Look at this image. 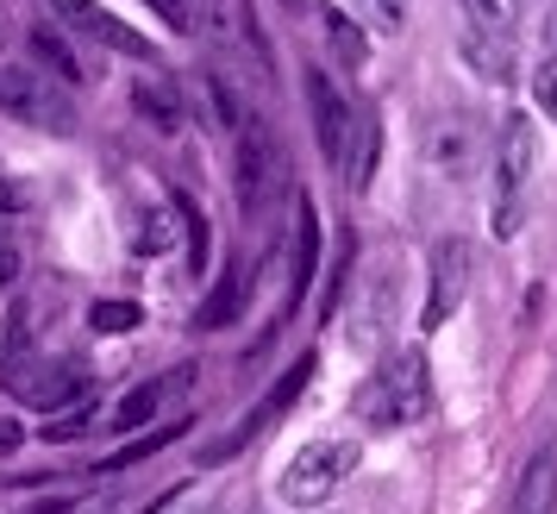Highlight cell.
Masks as SVG:
<instances>
[{
    "label": "cell",
    "mask_w": 557,
    "mask_h": 514,
    "mask_svg": "<svg viewBox=\"0 0 557 514\" xmlns=\"http://www.w3.org/2000/svg\"><path fill=\"white\" fill-rule=\"evenodd\" d=\"M357 414H363V427H382V433L426 420V414H432V370H426V352H401V358L388 364V370H376L370 383L357 389Z\"/></svg>",
    "instance_id": "1"
},
{
    "label": "cell",
    "mask_w": 557,
    "mask_h": 514,
    "mask_svg": "<svg viewBox=\"0 0 557 514\" xmlns=\"http://www.w3.org/2000/svg\"><path fill=\"white\" fill-rule=\"evenodd\" d=\"M532 163H539L532 113H507L502 138H495V232L502 238L520 232V195H527V182H532Z\"/></svg>",
    "instance_id": "2"
},
{
    "label": "cell",
    "mask_w": 557,
    "mask_h": 514,
    "mask_svg": "<svg viewBox=\"0 0 557 514\" xmlns=\"http://www.w3.org/2000/svg\"><path fill=\"white\" fill-rule=\"evenodd\" d=\"M351 470H357L351 439H313V445H301V452L288 458V470H282V502H288V509H320V502L338 495V484H345Z\"/></svg>",
    "instance_id": "3"
},
{
    "label": "cell",
    "mask_w": 557,
    "mask_h": 514,
    "mask_svg": "<svg viewBox=\"0 0 557 514\" xmlns=\"http://www.w3.org/2000/svg\"><path fill=\"white\" fill-rule=\"evenodd\" d=\"M282 170H288V157H282L276 132L263 126V120H238V213L245 220H257L263 207H270V195L282 188Z\"/></svg>",
    "instance_id": "4"
},
{
    "label": "cell",
    "mask_w": 557,
    "mask_h": 514,
    "mask_svg": "<svg viewBox=\"0 0 557 514\" xmlns=\"http://www.w3.org/2000/svg\"><path fill=\"white\" fill-rule=\"evenodd\" d=\"M470 264H476L470 238H438L426 252V308H420V327H426V333H438V327L463 308V295H470Z\"/></svg>",
    "instance_id": "5"
},
{
    "label": "cell",
    "mask_w": 557,
    "mask_h": 514,
    "mask_svg": "<svg viewBox=\"0 0 557 514\" xmlns=\"http://www.w3.org/2000/svg\"><path fill=\"white\" fill-rule=\"evenodd\" d=\"M45 7L63 13V26L76 32V38H95V45H107V51H120V57H138V63H157L151 38L138 26H126V20H113L101 0H45Z\"/></svg>",
    "instance_id": "6"
},
{
    "label": "cell",
    "mask_w": 557,
    "mask_h": 514,
    "mask_svg": "<svg viewBox=\"0 0 557 514\" xmlns=\"http://www.w3.org/2000/svg\"><path fill=\"white\" fill-rule=\"evenodd\" d=\"M0 113L38 120V126H51V132L70 126V101H63L38 70H13V63H0Z\"/></svg>",
    "instance_id": "7"
},
{
    "label": "cell",
    "mask_w": 557,
    "mask_h": 514,
    "mask_svg": "<svg viewBox=\"0 0 557 514\" xmlns=\"http://www.w3.org/2000/svg\"><path fill=\"white\" fill-rule=\"evenodd\" d=\"M7 389H13L20 402H32V408L57 414V408H70L76 395H88L95 383H88L70 358H51V364H32V370H7Z\"/></svg>",
    "instance_id": "8"
},
{
    "label": "cell",
    "mask_w": 557,
    "mask_h": 514,
    "mask_svg": "<svg viewBox=\"0 0 557 514\" xmlns=\"http://www.w3.org/2000/svg\"><path fill=\"white\" fill-rule=\"evenodd\" d=\"M307 107H313V138H320L326 163H345V151H351V107L332 88L326 70H307Z\"/></svg>",
    "instance_id": "9"
},
{
    "label": "cell",
    "mask_w": 557,
    "mask_h": 514,
    "mask_svg": "<svg viewBox=\"0 0 557 514\" xmlns=\"http://www.w3.org/2000/svg\"><path fill=\"white\" fill-rule=\"evenodd\" d=\"M320 277V213L307 195H295V245H288V295H282V320L301 308V295Z\"/></svg>",
    "instance_id": "10"
},
{
    "label": "cell",
    "mask_w": 557,
    "mask_h": 514,
    "mask_svg": "<svg viewBox=\"0 0 557 514\" xmlns=\"http://www.w3.org/2000/svg\"><path fill=\"white\" fill-rule=\"evenodd\" d=\"M307 383H313V352H307V358H295V370H288V377H282V383L270 389V395H263L251 414H245V427H238V433H226L213 452H207V458H232V452H245V445H251V439L263 433V427H270V420H276V414L288 408V402H295Z\"/></svg>",
    "instance_id": "11"
},
{
    "label": "cell",
    "mask_w": 557,
    "mask_h": 514,
    "mask_svg": "<svg viewBox=\"0 0 557 514\" xmlns=\"http://www.w3.org/2000/svg\"><path fill=\"white\" fill-rule=\"evenodd\" d=\"M507 514H557V439H545L527 458L520 484L507 495Z\"/></svg>",
    "instance_id": "12"
},
{
    "label": "cell",
    "mask_w": 557,
    "mask_h": 514,
    "mask_svg": "<svg viewBox=\"0 0 557 514\" xmlns=\"http://www.w3.org/2000/svg\"><path fill=\"white\" fill-rule=\"evenodd\" d=\"M182 383H188V370H170V377H151V383L126 389L107 427H113V433H138V427H151V420H157V408L170 402V389H182Z\"/></svg>",
    "instance_id": "13"
},
{
    "label": "cell",
    "mask_w": 557,
    "mask_h": 514,
    "mask_svg": "<svg viewBox=\"0 0 557 514\" xmlns=\"http://www.w3.org/2000/svg\"><path fill=\"white\" fill-rule=\"evenodd\" d=\"M245 289H251V270H226V277L213 283V295L195 308V327H201V333H220L226 320H238V308H245Z\"/></svg>",
    "instance_id": "14"
},
{
    "label": "cell",
    "mask_w": 557,
    "mask_h": 514,
    "mask_svg": "<svg viewBox=\"0 0 557 514\" xmlns=\"http://www.w3.org/2000/svg\"><path fill=\"white\" fill-rule=\"evenodd\" d=\"M463 63L488 82H513V38H495V32H463Z\"/></svg>",
    "instance_id": "15"
},
{
    "label": "cell",
    "mask_w": 557,
    "mask_h": 514,
    "mask_svg": "<svg viewBox=\"0 0 557 514\" xmlns=\"http://www.w3.org/2000/svg\"><path fill=\"white\" fill-rule=\"evenodd\" d=\"M382 163V120L357 113L351 120V151H345V170H351V188H370Z\"/></svg>",
    "instance_id": "16"
},
{
    "label": "cell",
    "mask_w": 557,
    "mask_h": 514,
    "mask_svg": "<svg viewBox=\"0 0 557 514\" xmlns=\"http://www.w3.org/2000/svg\"><path fill=\"white\" fill-rule=\"evenodd\" d=\"M32 57L51 70V76L63 82H88V63H82V51H70V38L57 26H32Z\"/></svg>",
    "instance_id": "17"
},
{
    "label": "cell",
    "mask_w": 557,
    "mask_h": 514,
    "mask_svg": "<svg viewBox=\"0 0 557 514\" xmlns=\"http://www.w3.org/2000/svg\"><path fill=\"white\" fill-rule=\"evenodd\" d=\"M176 232H182V207H151L145 227L132 232V252L138 257H163L170 245H176Z\"/></svg>",
    "instance_id": "18"
},
{
    "label": "cell",
    "mask_w": 557,
    "mask_h": 514,
    "mask_svg": "<svg viewBox=\"0 0 557 514\" xmlns=\"http://www.w3.org/2000/svg\"><path fill=\"white\" fill-rule=\"evenodd\" d=\"M326 38H332V51H338L345 70H363V63H370V45H363V32H357L351 13H338V7H332V13H326Z\"/></svg>",
    "instance_id": "19"
},
{
    "label": "cell",
    "mask_w": 557,
    "mask_h": 514,
    "mask_svg": "<svg viewBox=\"0 0 557 514\" xmlns=\"http://www.w3.org/2000/svg\"><path fill=\"white\" fill-rule=\"evenodd\" d=\"M463 13H470L476 32H495V38L520 32V0H463Z\"/></svg>",
    "instance_id": "20"
},
{
    "label": "cell",
    "mask_w": 557,
    "mask_h": 514,
    "mask_svg": "<svg viewBox=\"0 0 557 514\" xmlns=\"http://www.w3.org/2000/svg\"><path fill=\"white\" fill-rule=\"evenodd\" d=\"M132 107H138V113H151L157 132H182V120H188L176 95H163V88H151V82H138V88H132Z\"/></svg>",
    "instance_id": "21"
},
{
    "label": "cell",
    "mask_w": 557,
    "mask_h": 514,
    "mask_svg": "<svg viewBox=\"0 0 557 514\" xmlns=\"http://www.w3.org/2000/svg\"><path fill=\"white\" fill-rule=\"evenodd\" d=\"M88 327H95V333H138V327H145V308H138V302H95V308H88Z\"/></svg>",
    "instance_id": "22"
},
{
    "label": "cell",
    "mask_w": 557,
    "mask_h": 514,
    "mask_svg": "<svg viewBox=\"0 0 557 514\" xmlns=\"http://www.w3.org/2000/svg\"><path fill=\"white\" fill-rule=\"evenodd\" d=\"M95 420V389L88 395H76L70 408H57L51 420H45V439H82V427Z\"/></svg>",
    "instance_id": "23"
},
{
    "label": "cell",
    "mask_w": 557,
    "mask_h": 514,
    "mask_svg": "<svg viewBox=\"0 0 557 514\" xmlns=\"http://www.w3.org/2000/svg\"><path fill=\"white\" fill-rule=\"evenodd\" d=\"M357 7H363V20H370L382 38L407 32V13H413V0H357Z\"/></svg>",
    "instance_id": "24"
},
{
    "label": "cell",
    "mask_w": 557,
    "mask_h": 514,
    "mask_svg": "<svg viewBox=\"0 0 557 514\" xmlns=\"http://www.w3.org/2000/svg\"><path fill=\"white\" fill-rule=\"evenodd\" d=\"M170 439H176V427H163V433H151V439H138V445H126V452H120V458H107L101 470H132V464L157 458V452H163V445H170Z\"/></svg>",
    "instance_id": "25"
},
{
    "label": "cell",
    "mask_w": 557,
    "mask_h": 514,
    "mask_svg": "<svg viewBox=\"0 0 557 514\" xmlns=\"http://www.w3.org/2000/svg\"><path fill=\"white\" fill-rule=\"evenodd\" d=\"M532 95H539V107H545V120L557 126V57L532 70Z\"/></svg>",
    "instance_id": "26"
},
{
    "label": "cell",
    "mask_w": 557,
    "mask_h": 514,
    "mask_svg": "<svg viewBox=\"0 0 557 514\" xmlns=\"http://www.w3.org/2000/svg\"><path fill=\"white\" fill-rule=\"evenodd\" d=\"M151 7H157V13H163V20H170V26H176V32H195V26H201L188 0H151Z\"/></svg>",
    "instance_id": "27"
},
{
    "label": "cell",
    "mask_w": 557,
    "mask_h": 514,
    "mask_svg": "<svg viewBox=\"0 0 557 514\" xmlns=\"http://www.w3.org/2000/svg\"><path fill=\"white\" fill-rule=\"evenodd\" d=\"M13 283H20V252L0 245V289H13Z\"/></svg>",
    "instance_id": "28"
},
{
    "label": "cell",
    "mask_w": 557,
    "mask_h": 514,
    "mask_svg": "<svg viewBox=\"0 0 557 514\" xmlns=\"http://www.w3.org/2000/svg\"><path fill=\"white\" fill-rule=\"evenodd\" d=\"M26 445V427L20 420H0V452H20Z\"/></svg>",
    "instance_id": "29"
},
{
    "label": "cell",
    "mask_w": 557,
    "mask_h": 514,
    "mask_svg": "<svg viewBox=\"0 0 557 514\" xmlns=\"http://www.w3.org/2000/svg\"><path fill=\"white\" fill-rule=\"evenodd\" d=\"M26 514H70V495H57V502H38V509H26Z\"/></svg>",
    "instance_id": "30"
},
{
    "label": "cell",
    "mask_w": 557,
    "mask_h": 514,
    "mask_svg": "<svg viewBox=\"0 0 557 514\" xmlns=\"http://www.w3.org/2000/svg\"><path fill=\"white\" fill-rule=\"evenodd\" d=\"M545 45H552V57H557V7L545 13Z\"/></svg>",
    "instance_id": "31"
},
{
    "label": "cell",
    "mask_w": 557,
    "mask_h": 514,
    "mask_svg": "<svg viewBox=\"0 0 557 514\" xmlns=\"http://www.w3.org/2000/svg\"><path fill=\"white\" fill-rule=\"evenodd\" d=\"M176 514H207V495H188V502H182Z\"/></svg>",
    "instance_id": "32"
},
{
    "label": "cell",
    "mask_w": 557,
    "mask_h": 514,
    "mask_svg": "<svg viewBox=\"0 0 557 514\" xmlns=\"http://www.w3.org/2000/svg\"><path fill=\"white\" fill-rule=\"evenodd\" d=\"M0 45H7V13H0Z\"/></svg>",
    "instance_id": "33"
}]
</instances>
